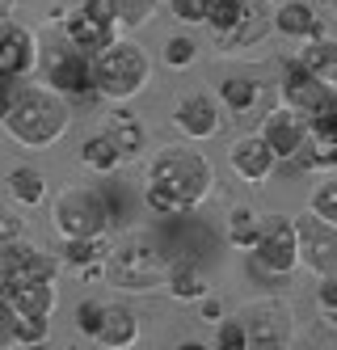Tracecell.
<instances>
[{
  "mask_svg": "<svg viewBox=\"0 0 337 350\" xmlns=\"http://www.w3.org/2000/svg\"><path fill=\"white\" fill-rule=\"evenodd\" d=\"M144 207L152 215H186V207H181L177 198L165 186H157V182H144Z\"/></svg>",
  "mask_w": 337,
  "mask_h": 350,
  "instance_id": "obj_32",
  "label": "cell"
},
{
  "mask_svg": "<svg viewBox=\"0 0 337 350\" xmlns=\"http://www.w3.org/2000/svg\"><path fill=\"white\" fill-rule=\"evenodd\" d=\"M9 194H13V203H21V207H38L46 198V178L34 165H13L9 169Z\"/></svg>",
  "mask_w": 337,
  "mask_h": 350,
  "instance_id": "obj_26",
  "label": "cell"
},
{
  "mask_svg": "<svg viewBox=\"0 0 337 350\" xmlns=\"http://www.w3.org/2000/svg\"><path fill=\"white\" fill-rule=\"evenodd\" d=\"M165 287H169L173 299H181V304H194V299L206 295V274H202L198 262L181 258V262H169V270H165Z\"/></svg>",
  "mask_w": 337,
  "mask_h": 350,
  "instance_id": "obj_22",
  "label": "cell"
},
{
  "mask_svg": "<svg viewBox=\"0 0 337 350\" xmlns=\"http://www.w3.org/2000/svg\"><path fill=\"white\" fill-rule=\"evenodd\" d=\"M0 295L9 299L13 312H25V317H51L59 304L55 283H46V279H5Z\"/></svg>",
  "mask_w": 337,
  "mask_h": 350,
  "instance_id": "obj_18",
  "label": "cell"
},
{
  "mask_svg": "<svg viewBox=\"0 0 337 350\" xmlns=\"http://www.w3.org/2000/svg\"><path fill=\"white\" fill-rule=\"evenodd\" d=\"M106 135H110V144L118 148L122 165H126V161H139V157L148 152V127H144V118H139L135 110H126V102L110 114Z\"/></svg>",
  "mask_w": 337,
  "mask_h": 350,
  "instance_id": "obj_20",
  "label": "cell"
},
{
  "mask_svg": "<svg viewBox=\"0 0 337 350\" xmlns=\"http://www.w3.org/2000/svg\"><path fill=\"white\" fill-rule=\"evenodd\" d=\"M295 64H299V68H308L316 81L333 85V81H337V42H333L329 34H321V38H308V42L299 46Z\"/></svg>",
  "mask_w": 337,
  "mask_h": 350,
  "instance_id": "obj_23",
  "label": "cell"
},
{
  "mask_svg": "<svg viewBox=\"0 0 337 350\" xmlns=\"http://www.w3.org/2000/svg\"><path fill=\"white\" fill-rule=\"evenodd\" d=\"M13 5H17V0H0V13H9Z\"/></svg>",
  "mask_w": 337,
  "mask_h": 350,
  "instance_id": "obj_43",
  "label": "cell"
},
{
  "mask_svg": "<svg viewBox=\"0 0 337 350\" xmlns=\"http://www.w3.org/2000/svg\"><path fill=\"white\" fill-rule=\"evenodd\" d=\"M97 321H101V299H81V304H76V329H81L85 338H93Z\"/></svg>",
  "mask_w": 337,
  "mask_h": 350,
  "instance_id": "obj_38",
  "label": "cell"
},
{
  "mask_svg": "<svg viewBox=\"0 0 337 350\" xmlns=\"http://www.w3.org/2000/svg\"><path fill=\"white\" fill-rule=\"evenodd\" d=\"M148 182L165 186L181 207L198 211L206 198H211L215 190V165L206 161V152H198V148H186V144H165L152 152L148 161Z\"/></svg>",
  "mask_w": 337,
  "mask_h": 350,
  "instance_id": "obj_2",
  "label": "cell"
},
{
  "mask_svg": "<svg viewBox=\"0 0 337 350\" xmlns=\"http://www.w3.org/2000/svg\"><path fill=\"white\" fill-rule=\"evenodd\" d=\"M173 127L186 135V139H194V144L215 139L219 127H224V110H219V102H215V93H206V89L186 93V97L173 106Z\"/></svg>",
  "mask_w": 337,
  "mask_h": 350,
  "instance_id": "obj_12",
  "label": "cell"
},
{
  "mask_svg": "<svg viewBox=\"0 0 337 350\" xmlns=\"http://www.w3.org/2000/svg\"><path fill=\"white\" fill-rule=\"evenodd\" d=\"M215 350H245V329H241V321H237V312H224L219 321H215Z\"/></svg>",
  "mask_w": 337,
  "mask_h": 350,
  "instance_id": "obj_35",
  "label": "cell"
},
{
  "mask_svg": "<svg viewBox=\"0 0 337 350\" xmlns=\"http://www.w3.org/2000/svg\"><path fill=\"white\" fill-rule=\"evenodd\" d=\"M13 97H17V85L13 81H0V122H5V114L13 110Z\"/></svg>",
  "mask_w": 337,
  "mask_h": 350,
  "instance_id": "obj_42",
  "label": "cell"
},
{
  "mask_svg": "<svg viewBox=\"0 0 337 350\" xmlns=\"http://www.w3.org/2000/svg\"><path fill=\"white\" fill-rule=\"evenodd\" d=\"M165 270H169V258L144 237L122 241L114 254H106V262H101V274H106L110 287H118V291H157V287H165Z\"/></svg>",
  "mask_w": 337,
  "mask_h": 350,
  "instance_id": "obj_4",
  "label": "cell"
},
{
  "mask_svg": "<svg viewBox=\"0 0 337 350\" xmlns=\"http://www.w3.org/2000/svg\"><path fill=\"white\" fill-rule=\"evenodd\" d=\"M278 102L304 114V118H312V114H325V110H337V97H333V85L316 81L308 68H299L295 59L282 64V81H278Z\"/></svg>",
  "mask_w": 337,
  "mask_h": 350,
  "instance_id": "obj_10",
  "label": "cell"
},
{
  "mask_svg": "<svg viewBox=\"0 0 337 350\" xmlns=\"http://www.w3.org/2000/svg\"><path fill=\"white\" fill-rule=\"evenodd\" d=\"M194 304H198V312H202V321H206V325H215V321L224 317V304H219V299H215L211 291H206L202 299H194Z\"/></svg>",
  "mask_w": 337,
  "mask_h": 350,
  "instance_id": "obj_40",
  "label": "cell"
},
{
  "mask_svg": "<svg viewBox=\"0 0 337 350\" xmlns=\"http://www.w3.org/2000/svg\"><path fill=\"white\" fill-rule=\"evenodd\" d=\"M51 228L59 241L72 237H110V215L106 198L93 186H64L51 203Z\"/></svg>",
  "mask_w": 337,
  "mask_h": 350,
  "instance_id": "obj_5",
  "label": "cell"
},
{
  "mask_svg": "<svg viewBox=\"0 0 337 350\" xmlns=\"http://www.w3.org/2000/svg\"><path fill=\"white\" fill-rule=\"evenodd\" d=\"M17 241H25V219L13 215L9 207H0V254H5V249H13Z\"/></svg>",
  "mask_w": 337,
  "mask_h": 350,
  "instance_id": "obj_37",
  "label": "cell"
},
{
  "mask_svg": "<svg viewBox=\"0 0 337 350\" xmlns=\"http://www.w3.org/2000/svg\"><path fill=\"white\" fill-rule=\"evenodd\" d=\"M38 68V38L34 30L17 26V21H5L0 30V81H21Z\"/></svg>",
  "mask_w": 337,
  "mask_h": 350,
  "instance_id": "obj_15",
  "label": "cell"
},
{
  "mask_svg": "<svg viewBox=\"0 0 337 350\" xmlns=\"http://www.w3.org/2000/svg\"><path fill=\"white\" fill-rule=\"evenodd\" d=\"M249 258H253V270L266 274V279H291V274L299 270L291 219H287V215H270V219L262 224V232H257Z\"/></svg>",
  "mask_w": 337,
  "mask_h": 350,
  "instance_id": "obj_7",
  "label": "cell"
},
{
  "mask_svg": "<svg viewBox=\"0 0 337 350\" xmlns=\"http://www.w3.org/2000/svg\"><path fill=\"white\" fill-rule=\"evenodd\" d=\"M165 5H169V13L181 21V26H202L211 0H165Z\"/></svg>",
  "mask_w": 337,
  "mask_h": 350,
  "instance_id": "obj_36",
  "label": "cell"
},
{
  "mask_svg": "<svg viewBox=\"0 0 337 350\" xmlns=\"http://www.w3.org/2000/svg\"><path fill=\"white\" fill-rule=\"evenodd\" d=\"M110 17L118 21V30H144L152 17H157L161 0H106Z\"/></svg>",
  "mask_w": 337,
  "mask_h": 350,
  "instance_id": "obj_29",
  "label": "cell"
},
{
  "mask_svg": "<svg viewBox=\"0 0 337 350\" xmlns=\"http://www.w3.org/2000/svg\"><path fill=\"white\" fill-rule=\"evenodd\" d=\"M46 89H55L68 102H97L93 93V55L76 51L72 42H64L55 55L46 59Z\"/></svg>",
  "mask_w": 337,
  "mask_h": 350,
  "instance_id": "obj_11",
  "label": "cell"
},
{
  "mask_svg": "<svg viewBox=\"0 0 337 350\" xmlns=\"http://www.w3.org/2000/svg\"><path fill=\"white\" fill-rule=\"evenodd\" d=\"M262 215H257L249 203H237V207H232L228 211V241H232V249H245V254H249V249H253V241H257V232H262Z\"/></svg>",
  "mask_w": 337,
  "mask_h": 350,
  "instance_id": "obj_27",
  "label": "cell"
},
{
  "mask_svg": "<svg viewBox=\"0 0 337 350\" xmlns=\"http://www.w3.org/2000/svg\"><path fill=\"white\" fill-rule=\"evenodd\" d=\"M198 59V42L190 38V34H173L169 42H165V64L169 68H190Z\"/></svg>",
  "mask_w": 337,
  "mask_h": 350,
  "instance_id": "obj_33",
  "label": "cell"
},
{
  "mask_svg": "<svg viewBox=\"0 0 337 350\" xmlns=\"http://www.w3.org/2000/svg\"><path fill=\"white\" fill-rule=\"evenodd\" d=\"M152 81V59L135 38H114L106 51L93 55V93L106 102H131Z\"/></svg>",
  "mask_w": 337,
  "mask_h": 350,
  "instance_id": "obj_3",
  "label": "cell"
},
{
  "mask_svg": "<svg viewBox=\"0 0 337 350\" xmlns=\"http://www.w3.org/2000/svg\"><path fill=\"white\" fill-rule=\"evenodd\" d=\"M97 346L106 350H126L139 342V312L131 304H122V299H110V304H101V321H97V334H93Z\"/></svg>",
  "mask_w": 337,
  "mask_h": 350,
  "instance_id": "obj_17",
  "label": "cell"
},
{
  "mask_svg": "<svg viewBox=\"0 0 337 350\" xmlns=\"http://www.w3.org/2000/svg\"><path fill=\"white\" fill-rule=\"evenodd\" d=\"M215 102H219L224 114H237V118L241 114H253L257 102H262V85L249 81V77H228V81H219Z\"/></svg>",
  "mask_w": 337,
  "mask_h": 350,
  "instance_id": "obj_24",
  "label": "cell"
},
{
  "mask_svg": "<svg viewBox=\"0 0 337 350\" xmlns=\"http://www.w3.org/2000/svg\"><path fill=\"white\" fill-rule=\"evenodd\" d=\"M316 304L321 312H337V274H316Z\"/></svg>",
  "mask_w": 337,
  "mask_h": 350,
  "instance_id": "obj_39",
  "label": "cell"
},
{
  "mask_svg": "<svg viewBox=\"0 0 337 350\" xmlns=\"http://www.w3.org/2000/svg\"><path fill=\"white\" fill-rule=\"evenodd\" d=\"M270 5H282V0H270Z\"/></svg>",
  "mask_w": 337,
  "mask_h": 350,
  "instance_id": "obj_45",
  "label": "cell"
},
{
  "mask_svg": "<svg viewBox=\"0 0 337 350\" xmlns=\"http://www.w3.org/2000/svg\"><path fill=\"white\" fill-rule=\"evenodd\" d=\"M295 228V254L312 274H337V224L304 211L291 219Z\"/></svg>",
  "mask_w": 337,
  "mask_h": 350,
  "instance_id": "obj_9",
  "label": "cell"
},
{
  "mask_svg": "<svg viewBox=\"0 0 337 350\" xmlns=\"http://www.w3.org/2000/svg\"><path fill=\"white\" fill-rule=\"evenodd\" d=\"M81 165H85L89 173H97V178H110V173L122 169V157H118V148L110 144V135L97 131V135H89V139L81 144Z\"/></svg>",
  "mask_w": 337,
  "mask_h": 350,
  "instance_id": "obj_25",
  "label": "cell"
},
{
  "mask_svg": "<svg viewBox=\"0 0 337 350\" xmlns=\"http://www.w3.org/2000/svg\"><path fill=\"white\" fill-rule=\"evenodd\" d=\"M249 5H253V0H211V9H206V21H202V26L211 30L215 38H228V34L245 21Z\"/></svg>",
  "mask_w": 337,
  "mask_h": 350,
  "instance_id": "obj_28",
  "label": "cell"
},
{
  "mask_svg": "<svg viewBox=\"0 0 337 350\" xmlns=\"http://www.w3.org/2000/svg\"><path fill=\"white\" fill-rule=\"evenodd\" d=\"M59 270H64V262L55 254H46V249L30 245V241H17L13 249L0 254V283L5 279H46V283H55Z\"/></svg>",
  "mask_w": 337,
  "mask_h": 350,
  "instance_id": "obj_14",
  "label": "cell"
},
{
  "mask_svg": "<svg viewBox=\"0 0 337 350\" xmlns=\"http://www.w3.org/2000/svg\"><path fill=\"white\" fill-rule=\"evenodd\" d=\"M0 127L13 135V144L30 148V152H46V148H55L72 127L68 97H59L46 85H25V89H17L13 110L5 114Z\"/></svg>",
  "mask_w": 337,
  "mask_h": 350,
  "instance_id": "obj_1",
  "label": "cell"
},
{
  "mask_svg": "<svg viewBox=\"0 0 337 350\" xmlns=\"http://www.w3.org/2000/svg\"><path fill=\"white\" fill-rule=\"evenodd\" d=\"M270 30L282 34V38L308 42V38L325 34V13H316L308 0H282V5H274V13H270Z\"/></svg>",
  "mask_w": 337,
  "mask_h": 350,
  "instance_id": "obj_19",
  "label": "cell"
},
{
  "mask_svg": "<svg viewBox=\"0 0 337 350\" xmlns=\"http://www.w3.org/2000/svg\"><path fill=\"white\" fill-rule=\"evenodd\" d=\"M228 165L237 169V178L249 182V186H266L270 173L278 169L274 152L266 148V139L257 135V131H253V135H241V139H232V148H228Z\"/></svg>",
  "mask_w": 337,
  "mask_h": 350,
  "instance_id": "obj_16",
  "label": "cell"
},
{
  "mask_svg": "<svg viewBox=\"0 0 337 350\" xmlns=\"http://www.w3.org/2000/svg\"><path fill=\"white\" fill-rule=\"evenodd\" d=\"M51 338V317L13 312V346H42Z\"/></svg>",
  "mask_w": 337,
  "mask_h": 350,
  "instance_id": "obj_31",
  "label": "cell"
},
{
  "mask_svg": "<svg viewBox=\"0 0 337 350\" xmlns=\"http://www.w3.org/2000/svg\"><path fill=\"white\" fill-rule=\"evenodd\" d=\"M237 321L245 329V350H291L295 342V312L287 299H249L237 308Z\"/></svg>",
  "mask_w": 337,
  "mask_h": 350,
  "instance_id": "obj_6",
  "label": "cell"
},
{
  "mask_svg": "<svg viewBox=\"0 0 337 350\" xmlns=\"http://www.w3.org/2000/svg\"><path fill=\"white\" fill-rule=\"evenodd\" d=\"M0 30H5V13H0Z\"/></svg>",
  "mask_w": 337,
  "mask_h": 350,
  "instance_id": "obj_44",
  "label": "cell"
},
{
  "mask_svg": "<svg viewBox=\"0 0 337 350\" xmlns=\"http://www.w3.org/2000/svg\"><path fill=\"white\" fill-rule=\"evenodd\" d=\"M308 211L329 219V224H337V182H321L312 190V198H308Z\"/></svg>",
  "mask_w": 337,
  "mask_h": 350,
  "instance_id": "obj_34",
  "label": "cell"
},
{
  "mask_svg": "<svg viewBox=\"0 0 337 350\" xmlns=\"http://www.w3.org/2000/svg\"><path fill=\"white\" fill-rule=\"evenodd\" d=\"M257 135L266 139V148L274 152V161H295L299 148L308 144V118L287 110V106H270L262 114V127H257Z\"/></svg>",
  "mask_w": 337,
  "mask_h": 350,
  "instance_id": "obj_13",
  "label": "cell"
},
{
  "mask_svg": "<svg viewBox=\"0 0 337 350\" xmlns=\"http://www.w3.org/2000/svg\"><path fill=\"white\" fill-rule=\"evenodd\" d=\"M106 249H110V241L106 237H72V241H64V266H93V262H106Z\"/></svg>",
  "mask_w": 337,
  "mask_h": 350,
  "instance_id": "obj_30",
  "label": "cell"
},
{
  "mask_svg": "<svg viewBox=\"0 0 337 350\" xmlns=\"http://www.w3.org/2000/svg\"><path fill=\"white\" fill-rule=\"evenodd\" d=\"M59 21H64V38L76 46V51H85V55L106 51V46L122 34L118 21L106 9V0H81V5L68 9V17H59Z\"/></svg>",
  "mask_w": 337,
  "mask_h": 350,
  "instance_id": "obj_8",
  "label": "cell"
},
{
  "mask_svg": "<svg viewBox=\"0 0 337 350\" xmlns=\"http://www.w3.org/2000/svg\"><path fill=\"white\" fill-rule=\"evenodd\" d=\"M0 346H13V308L5 295H0Z\"/></svg>",
  "mask_w": 337,
  "mask_h": 350,
  "instance_id": "obj_41",
  "label": "cell"
},
{
  "mask_svg": "<svg viewBox=\"0 0 337 350\" xmlns=\"http://www.w3.org/2000/svg\"><path fill=\"white\" fill-rule=\"evenodd\" d=\"M270 13H274L270 0H253L249 13H245V21L228 38H215V46H219V51H245V46H257V42L270 34Z\"/></svg>",
  "mask_w": 337,
  "mask_h": 350,
  "instance_id": "obj_21",
  "label": "cell"
}]
</instances>
